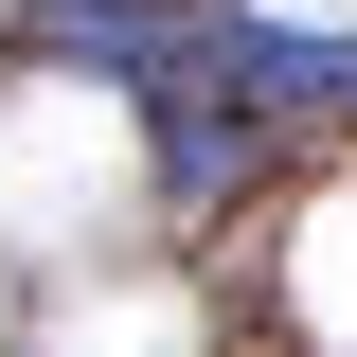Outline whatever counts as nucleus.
<instances>
[{
  "label": "nucleus",
  "mask_w": 357,
  "mask_h": 357,
  "mask_svg": "<svg viewBox=\"0 0 357 357\" xmlns=\"http://www.w3.org/2000/svg\"><path fill=\"white\" fill-rule=\"evenodd\" d=\"M178 72L232 89V107H268V126H340L357 107V36H286V18H250V0L178 18Z\"/></svg>",
  "instance_id": "1"
}]
</instances>
